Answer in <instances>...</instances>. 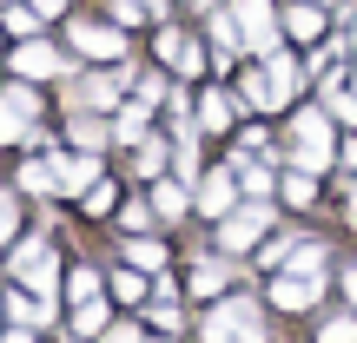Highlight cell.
I'll list each match as a JSON object with an SVG mask.
<instances>
[{
  "label": "cell",
  "mask_w": 357,
  "mask_h": 343,
  "mask_svg": "<svg viewBox=\"0 0 357 343\" xmlns=\"http://www.w3.org/2000/svg\"><path fill=\"white\" fill-rule=\"evenodd\" d=\"M205 343H265V330H258V304H245V297L218 304L212 317H205Z\"/></svg>",
  "instance_id": "6da1fadb"
},
{
  "label": "cell",
  "mask_w": 357,
  "mask_h": 343,
  "mask_svg": "<svg viewBox=\"0 0 357 343\" xmlns=\"http://www.w3.org/2000/svg\"><path fill=\"white\" fill-rule=\"evenodd\" d=\"M318 291H324L318 264H291V271H278V278H271V304H278V310H305V304H318Z\"/></svg>",
  "instance_id": "7a4b0ae2"
},
{
  "label": "cell",
  "mask_w": 357,
  "mask_h": 343,
  "mask_svg": "<svg viewBox=\"0 0 357 343\" xmlns=\"http://www.w3.org/2000/svg\"><path fill=\"white\" fill-rule=\"evenodd\" d=\"M298 166L305 172L331 166V119L324 113H298Z\"/></svg>",
  "instance_id": "3957f363"
},
{
  "label": "cell",
  "mask_w": 357,
  "mask_h": 343,
  "mask_svg": "<svg viewBox=\"0 0 357 343\" xmlns=\"http://www.w3.org/2000/svg\"><path fill=\"white\" fill-rule=\"evenodd\" d=\"M265 225H271V212H265V205H238V212H225V218H218V244H225V251H252Z\"/></svg>",
  "instance_id": "277c9868"
},
{
  "label": "cell",
  "mask_w": 357,
  "mask_h": 343,
  "mask_svg": "<svg viewBox=\"0 0 357 343\" xmlns=\"http://www.w3.org/2000/svg\"><path fill=\"white\" fill-rule=\"evenodd\" d=\"M291 86H298V66L271 53V66H265V73H252V86H245V93H252V106H265V113H271V106L291 99Z\"/></svg>",
  "instance_id": "5b68a950"
},
{
  "label": "cell",
  "mask_w": 357,
  "mask_h": 343,
  "mask_svg": "<svg viewBox=\"0 0 357 343\" xmlns=\"http://www.w3.org/2000/svg\"><path fill=\"white\" fill-rule=\"evenodd\" d=\"M238 33H245V47H258V53H271V47H278L271 0H238Z\"/></svg>",
  "instance_id": "8992f818"
},
{
  "label": "cell",
  "mask_w": 357,
  "mask_h": 343,
  "mask_svg": "<svg viewBox=\"0 0 357 343\" xmlns=\"http://www.w3.org/2000/svg\"><path fill=\"white\" fill-rule=\"evenodd\" d=\"M13 73H20V79H47V73H73V66H66L47 40H26V47L13 53Z\"/></svg>",
  "instance_id": "52a82bcc"
},
{
  "label": "cell",
  "mask_w": 357,
  "mask_h": 343,
  "mask_svg": "<svg viewBox=\"0 0 357 343\" xmlns=\"http://www.w3.org/2000/svg\"><path fill=\"white\" fill-rule=\"evenodd\" d=\"M33 93H26V86H7V93H0V139H26V119H33Z\"/></svg>",
  "instance_id": "ba28073f"
},
{
  "label": "cell",
  "mask_w": 357,
  "mask_h": 343,
  "mask_svg": "<svg viewBox=\"0 0 357 343\" xmlns=\"http://www.w3.org/2000/svg\"><path fill=\"white\" fill-rule=\"evenodd\" d=\"M73 47L93 53V60H119V33L100 26V20H73Z\"/></svg>",
  "instance_id": "9c48e42d"
},
{
  "label": "cell",
  "mask_w": 357,
  "mask_h": 343,
  "mask_svg": "<svg viewBox=\"0 0 357 343\" xmlns=\"http://www.w3.org/2000/svg\"><path fill=\"white\" fill-rule=\"evenodd\" d=\"M100 178V166H93V152H79V159H60L53 166V191H79L86 198V185Z\"/></svg>",
  "instance_id": "30bf717a"
},
{
  "label": "cell",
  "mask_w": 357,
  "mask_h": 343,
  "mask_svg": "<svg viewBox=\"0 0 357 343\" xmlns=\"http://www.w3.org/2000/svg\"><path fill=\"white\" fill-rule=\"evenodd\" d=\"M199 205L212 218H225L231 212V172H205V185H199Z\"/></svg>",
  "instance_id": "8fae6325"
},
{
  "label": "cell",
  "mask_w": 357,
  "mask_h": 343,
  "mask_svg": "<svg viewBox=\"0 0 357 343\" xmlns=\"http://www.w3.org/2000/svg\"><path fill=\"white\" fill-rule=\"evenodd\" d=\"M113 139H119V145H139V139H146V99L113 113Z\"/></svg>",
  "instance_id": "7c38bea8"
},
{
  "label": "cell",
  "mask_w": 357,
  "mask_h": 343,
  "mask_svg": "<svg viewBox=\"0 0 357 343\" xmlns=\"http://www.w3.org/2000/svg\"><path fill=\"white\" fill-rule=\"evenodd\" d=\"M284 26H291L298 40H318V33H324V13H318V0H305V7H291V13H284Z\"/></svg>",
  "instance_id": "4fadbf2b"
},
{
  "label": "cell",
  "mask_w": 357,
  "mask_h": 343,
  "mask_svg": "<svg viewBox=\"0 0 357 343\" xmlns=\"http://www.w3.org/2000/svg\"><path fill=\"white\" fill-rule=\"evenodd\" d=\"M199 126L205 132H225L231 126V99H225V93H205V99H199Z\"/></svg>",
  "instance_id": "5bb4252c"
},
{
  "label": "cell",
  "mask_w": 357,
  "mask_h": 343,
  "mask_svg": "<svg viewBox=\"0 0 357 343\" xmlns=\"http://www.w3.org/2000/svg\"><path fill=\"white\" fill-rule=\"evenodd\" d=\"M66 132H73V145H79V152H100V145H106V132H113V126H100V119H86V113H79V119H73Z\"/></svg>",
  "instance_id": "9a60e30c"
},
{
  "label": "cell",
  "mask_w": 357,
  "mask_h": 343,
  "mask_svg": "<svg viewBox=\"0 0 357 343\" xmlns=\"http://www.w3.org/2000/svg\"><path fill=\"white\" fill-rule=\"evenodd\" d=\"M218 284H225V264H218V257H199V264H192V291L218 297Z\"/></svg>",
  "instance_id": "2e32d148"
},
{
  "label": "cell",
  "mask_w": 357,
  "mask_h": 343,
  "mask_svg": "<svg viewBox=\"0 0 357 343\" xmlns=\"http://www.w3.org/2000/svg\"><path fill=\"white\" fill-rule=\"evenodd\" d=\"M106 317H113V310H106L100 297H86V304H79V317H73V324H79V337H106Z\"/></svg>",
  "instance_id": "e0dca14e"
},
{
  "label": "cell",
  "mask_w": 357,
  "mask_h": 343,
  "mask_svg": "<svg viewBox=\"0 0 357 343\" xmlns=\"http://www.w3.org/2000/svg\"><path fill=\"white\" fill-rule=\"evenodd\" d=\"M7 26H13V33H33V26H40V7H33V0H26V7H20V0H7Z\"/></svg>",
  "instance_id": "ac0fdd59"
},
{
  "label": "cell",
  "mask_w": 357,
  "mask_h": 343,
  "mask_svg": "<svg viewBox=\"0 0 357 343\" xmlns=\"http://www.w3.org/2000/svg\"><path fill=\"white\" fill-rule=\"evenodd\" d=\"M212 33H218V47H245V33H238V13H212Z\"/></svg>",
  "instance_id": "d6986e66"
},
{
  "label": "cell",
  "mask_w": 357,
  "mask_h": 343,
  "mask_svg": "<svg viewBox=\"0 0 357 343\" xmlns=\"http://www.w3.org/2000/svg\"><path fill=\"white\" fill-rule=\"evenodd\" d=\"M66 291H73V304H86V297H100V271H73V278H66Z\"/></svg>",
  "instance_id": "ffe728a7"
},
{
  "label": "cell",
  "mask_w": 357,
  "mask_h": 343,
  "mask_svg": "<svg viewBox=\"0 0 357 343\" xmlns=\"http://www.w3.org/2000/svg\"><path fill=\"white\" fill-rule=\"evenodd\" d=\"M318 343H357V324H351V317H324Z\"/></svg>",
  "instance_id": "44dd1931"
},
{
  "label": "cell",
  "mask_w": 357,
  "mask_h": 343,
  "mask_svg": "<svg viewBox=\"0 0 357 343\" xmlns=\"http://www.w3.org/2000/svg\"><path fill=\"white\" fill-rule=\"evenodd\" d=\"M7 304H13V317H20V324H47L53 317V304H33V297H7Z\"/></svg>",
  "instance_id": "7402d4cb"
},
{
  "label": "cell",
  "mask_w": 357,
  "mask_h": 343,
  "mask_svg": "<svg viewBox=\"0 0 357 343\" xmlns=\"http://www.w3.org/2000/svg\"><path fill=\"white\" fill-rule=\"evenodd\" d=\"M311 191H318V185H311V172H305V166L284 178V198H291V205H311Z\"/></svg>",
  "instance_id": "603a6c76"
},
{
  "label": "cell",
  "mask_w": 357,
  "mask_h": 343,
  "mask_svg": "<svg viewBox=\"0 0 357 343\" xmlns=\"http://www.w3.org/2000/svg\"><path fill=\"white\" fill-rule=\"evenodd\" d=\"M153 212L178 218V212H185V191H178V185H159V191H153Z\"/></svg>",
  "instance_id": "cb8c5ba5"
},
{
  "label": "cell",
  "mask_w": 357,
  "mask_h": 343,
  "mask_svg": "<svg viewBox=\"0 0 357 343\" xmlns=\"http://www.w3.org/2000/svg\"><path fill=\"white\" fill-rule=\"evenodd\" d=\"M153 324H166V337L178 330V304H172V291H159V297H153Z\"/></svg>",
  "instance_id": "d4e9b609"
},
{
  "label": "cell",
  "mask_w": 357,
  "mask_h": 343,
  "mask_svg": "<svg viewBox=\"0 0 357 343\" xmlns=\"http://www.w3.org/2000/svg\"><path fill=\"white\" fill-rule=\"evenodd\" d=\"M132 264H139V271H159V264H166V251H159L153 238H139V244H132Z\"/></svg>",
  "instance_id": "484cf974"
},
{
  "label": "cell",
  "mask_w": 357,
  "mask_h": 343,
  "mask_svg": "<svg viewBox=\"0 0 357 343\" xmlns=\"http://www.w3.org/2000/svg\"><path fill=\"white\" fill-rule=\"evenodd\" d=\"M20 185H26V191H53V166H40V159H33V166L20 172Z\"/></svg>",
  "instance_id": "4316f807"
},
{
  "label": "cell",
  "mask_w": 357,
  "mask_h": 343,
  "mask_svg": "<svg viewBox=\"0 0 357 343\" xmlns=\"http://www.w3.org/2000/svg\"><path fill=\"white\" fill-rule=\"evenodd\" d=\"M245 172V191H252V198H265V191H271V172L265 166H238Z\"/></svg>",
  "instance_id": "83f0119b"
},
{
  "label": "cell",
  "mask_w": 357,
  "mask_h": 343,
  "mask_svg": "<svg viewBox=\"0 0 357 343\" xmlns=\"http://www.w3.org/2000/svg\"><path fill=\"white\" fill-rule=\"evenodd\" d=\"M86 212H113V185H100V178H93V185H86Z\"/></svg>",
  "instance_id": "f1b7e54d"
},
{
  "label": "cell",
  "mask_w": 357,
  "mask_h": 343,
  "mask_svg": "<svg viewBox=\"0 0 357 343\" xmlns=\"http://www.w3.org/2000/svg\"><path fill=\"white\" fill-rule=\"evenodd\" d=\"M159 166H166V145L146 139V145H139V172H159Z\"/></svg>",
  "instance_id": "f546056e"
},
{
  "label": "cell",
  "mask_w": 357,
  "mask_h": 343,
  "mask_svg": "<svg viewBox=\"0 0 357 343\" xmlns=\"http://www.w3.org/2000/svg\"><path fill=\"white\" fill-rule=\"evenodd\" d=\"M13 225H20V212H13V198H7V191H0V244L13 238Z\"/></svg>",
  "instance_id": "4dcf8cb0"
},
{
  "label": "cell",
  "mask_w": 357,
  "mask_h": 343,
  "mask_svg": "<svg viewBox=\"0 0 357 343\" xmlns=\"http://www.w3.org/2000/svg\"><path fill=\"white\" fill-rule=\"evenodd\" d=\"M139 7H146V0H113V20H119V26H132V20H146Z\"/></svg>",
  "instance_id": "1f68e13d"
},
{
  "label": "cell",
  "mask_w": 357,
  "mask_h": 343,
  "mask_svg": "<svg viewBox=\"0 0 357 343\" xmlns=\"http://www.w3.org/2000/svg\"><path fill=\"white\" fill-rule=\"evenodd\" d=\"M139 291H146V284L132 278V271H113V297H139Z\"/></svg>",
  "instance_id": "d6a6232c"
},
{
  "label": "cell",
  "mask_w": 357,
  "mask_h": 343,
  "mask_svg": "<svg viewBox=\"0 0 357 343\" xmlns=\"http://www.w3.org/2000/svg\"><path fill=\"white\" fill-rule=\"evenodd\" d=\"M106 343H139V324H113V330H106Z\"/></svg>",
  "instance_id": "836d02e7"
},
{
  "label": "cell",
  "mask_w": 357,
  "mask_h": 343,
  "mask_svg": "<svg viewBox=\"0 0 357 343\" xmlns=\"http://www.w3.org/2000/svg\"><path fill=\"white\" fill-rule=\"evenodd\" d=\"M331 113H337V119H351V126H357V99H344V93L331 99Z\"/></svg>",
  "instance_id": "e575fe53"
},
{
  "label": "cell",
  "mask_w": 357,
  "mask_h": 343,
  "mask_svg": "<svg viewBox=\"0 0 357 343\" xmlns=\"http://www.w3.org/2000/svg\"><path fill=\"white\" fill-rule=\"evenodd\" d=\"M344 291H351V304H357V264H351V271H344Z\"/></svg>",
  "instance_id": "d590c367"
},
{
  "label": "cell",
  "mask_w": 357,
  "mask_h": 343,
  "mask_svg": "<svg viewBox=\"0 0 357 343\" xmlns=\"http://www.w3.org/2000/svg\"><path fill=\"white\" fill-rule=\"evenodd\" d=\"M0 343H33V337H26V330H7V337H0Z\"/></svg>",
  "instance_id": "8d00e7d4"
},
{
  "label": "cell",
  "mask_w": 357,
  "mask_h": 343,
  "mask_svg": "<svg viewBox=\"0 0 357 343\" xmlns=\"http://www.w3.org/2000/svg\"><path fill=\"white\" fill-rule=\"evenodd\" d=\"M344 166H357V139H351V145H344Z\"/></svg>",
  "instance_id": "74e56055"
},
{
  "label": "cell",
  "mask_w": 357,
  "mask_h": 343,
  "mask_svg": "<svg viewBox=\"0 0 357 343\" xmlns=\"http://www.w3.org/2000/svg\"><path fill=\"white\" fill-rule=\"evenodd\" d=\"M351 218H357V191H351Z\"/></svg>",
  "instance_id": "f35d334b"
},
{
  "label": "cell",
  "mask_w": 357,
  "mask_h": 343,
  "mask_svg": "<svg viewBox=\"0 0 357 343\" xmlns=\"http://www.w3.org/2000/svg\"><path fill=\"white\" fill-rule=\"evenodd\" d=\"M166 343H172V337H166Z\"/></svg>",
  "instance_id": "ab89813d"
}]
</instances>
